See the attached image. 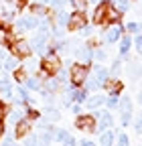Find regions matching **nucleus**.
<instances>
[{
  "instance_id": "6",
  "label": "nucleus",
  "mask_w": 142,
  "mask_h": 146,
  "mask_svg": "<svg viewBox=\"0 0 142 146\" xmlns=\"http://www.w3.org/2000/svg\"><path fill=\"white\" fill-rule=\"evenodd\" d=\"M120 35H122V27H120L118 23H114L112 27L106 29V33H104V41H106V43H114V41L120 39Z\"/></svg>"
},
{
  "instance_id": "11",
  "label": "nucleus",
  "mask_w": 142,
  "mask_h": 146,
  "mask_svg": "<svg viewBox=\"0 0 142 146\" xmlns=\"http://www.w3.org/2000/svg\"><path fill=\"white\" fill-rule=\"evenodd\" d=\"M69 98H71V102H75V104H81V102H85L87 98H85V91L83 89H71L69 91Z\"/></svg>"
},
{
  "instance_id": "50",
  "label": "nucleus",
  "mask_w": 142,
  "mask_h": 146,
  "mask_svg": "<svg viewBox=\"0 0 142 146\" xmlns=\"http://www.w3.org/2000/svg\"><path fill=\"white\" fill-rule=\"evenodd\" d=\"M4 116H6V108H4V106H0V120H2Z\"/></svg>"
},
{
  "instance_id": "25",
  "label": "nucleus",
  "mask_w": 142,
  "mask_h": 146,
  "mask_svg": "<svg viewBox=\"0 0 142 146\" xmlns=\"http://www.w3.org/2000/svg\"><path fill=\"white\" fill-rule=\"evenodd\" d=\"M16 96H19V100H21L23 104H29V100H31L29 91H27L25 87H19V89H16Z\"/></svg>"
},
{
  "instance_id": "28",
  "label": "nucleus",
  "mask_w": 142,
  "mask_h": 146,
  "mask_svg": "<svg viewBox=\"0 0 142 146\" xmlns=\"http://www.w3.org/2000/svg\"><path fill=\"white\" fill-rule=\"evenodd\" d=\"M14 79L21 81V83H25V81H27V73H25V69H16V71H14Z\"/></svg>"
},
{
  "instance_id": "10",
  "label": "nucleus",
  "mask_w": 142,
  "mask_h": 146,
  "mask_svg": "<svg viewBox=\"0 0 142 146\" xmlns=\"http://www.w3.org/2000/svg\"><path fill=\"white\" fill-rule=\"evenodd\" d=\"M102 85H104L106 89H108V91H110L112 96H116L118 91L122 89V81H120V79H108V81H104Z\"/></svg>"
},
{
  "instance_id": "31",
  "label": "nucleus",
  "mask_w": 142,
  "mask_h": 146,
  "mask_svg": "<svg viewBox=\"0 0 142 146\" xmlns=\"http://www.w3.org/2000/svg\"><path fill=\"white\" fill-rule=\"evenodd\" d=\"M57 23H59V25H69V14L61 10V12L57 14Z\"/></svg>"
},
{
  "instance_id": "42",
  "label": "nucleus",
  "mask_w": 142,
  "mask_h": 146,
  "mask_svg": "<svg viewBox=\"0 0 142 146\" xmlns=\"http://www.w3.org/2000/svg\"><path fill=\"white\" fill-rule=\"evenodd\" d=\"M94 57H96V59H100V61H104V59H106V51H102V49H98V51L94 53Z\"/></svg>"
},
{
  "instance_id": "32",
  "label": "nucleus",
  "mask_w": 142,
  "mask_h": 146,
  "mask_svg": "<svg viewBox=\"0 0 142 146\" xmlns=\"http://www.w3.org/2000/svg\"><path fill=\"white\" fill-rule=\"evenodd\" d=\"M12 10H2V12H0V18H2V21L4 23H12Z\"/></svg>"
},
{
  "instance_id": "7",
  "label": "nucleus",
  "mask_w": 142,
  "mask_h": 146,
  "mask_svg": "<svg viewBox=\"0 0 142 146\" xmlns=\"http://www.w3.org/2000/svg\"><path fill=\"white\" fill-rule=\"evenodd\" d=\"M85 27V14L83 12H73L69 14V29L75 31V29H83Z\"/></svg>"
},
{
  "instance_id": "57",
  "label": "nucleus",
  "mask_w": 142,
  "mask_h": 146,
  "mask_svg": "<svg viewBox=\"0 0 142 146\" xmlns=\"http://www.w3.org/2000/svg\"><path fill=\"white\" fill-rule=\"evenodd\" d=\"M21 2H23V0H21Z\"/></svg>"
},
{
  "instance_id": "39",
  "label": "nucleus",
  "mask_w": 142,
  "mask_h": 146,
  "mask_svg": "<svg viewBox=\"0 0 142 146\" xmlns=\"http://www.w3.org/2000/svg\"><path fill=\"white\" fill-rule=\"evenodd\" d=\"M10 120H12V122H16V124H19V122L23 120V112H12V114H10Z\"/></svg>"
},
{
  "instance_id": "55",
  "label": "nucleus",
  "mask_w": 142,
  "mask_h": 146,
  "mask_svg": "<svg viewBox=\"0 0 142 146\" xmlns=\"http://www.w3.org/2000/svg\"><path fill=\"white\" fill-rule=\"evenodd\" d=\"M45 2H49V0H37V4H45Z\"/></svg>"
},
{
  "instance_id": "4",
  "label": "nucleus",
  "mask_w": 142,
  "mask_h": 146,
  "mask_svg": "<svg viewBox=\"0 0 142 146\" xmlns=\"http://www.w3.org/2000/svg\"><path fill=\"white\" fill-rule=\"evenodd\" d=\"M10 49H12V53H14V57H29L31 51H33V49H31V43H29V41H23V39H21V41H14Z\"/></svg>"
},
{
  "instance_id": "46",
  "label": "nucleus",
  "mask_w": 142,
  "mask_h": 146,
  "mask_svg": "<svg viewBox=\"0 0 142 146\" xmlns=\"http://www.w3.org/2000/svg\"><path fill=\"white\" fill-rule=\"evenodd\" d=\"M120 65H122V61L118 59V61H114V65H112V73H118L120 71Z\"/></svg>"
},
{
  "instance_id": "40",
  "label": "nucleus",
  "mask_w": 142,
  "mask_h": 146,
  "mask_svg": "<svg viewBox=\"0 0 142 146\" xmlns=\"http://www.w3.org/2000/svg\"><path fill=\"white\" fill-rule=\"evenodd\" d=\"M126 29H128V31H130V33H138V31H140V29H142V25H136V23H130V25H128V27H126Z\"/></svg>"
},
{
  "instance_id": "56",
  "label": "nucleus",
  "mask_w": 142,
  "mask_h": 146,
  "mask_svg": "<svg viewBox=\"0 0 142 146\" xmlns=\"http://www.w3.org/2000/svg\"><path fill=\"white\" fill-rule=\"evenodd\" d=\"M92 4H100V0H92Z\"/></svg>"
},
{
  "instance_id": "36",
  "label": "nucleus",
  "mask_w": 142,
  "mask_h": 146,
  "mask_svg": "<svg viewBox=\"0 0 142 146\" xmlns=\"http://www.w3.org/2000/svg\"><path fill=\"white\" fill-rule=\"evenodd\" d=\"M120 120H122L124 126H128V124L132 122V112H122V118H120Z\"/></svg>"
},
{
  "instance_id": "34",
  "label": "nucleus",
  "mask_w": 142,
  "mask_h": 146,
  "mask_svg": "<svg viewBox=\"0 0 142 146\" xmlns=\"http://www.w3.org/2000/svg\"><path fill=\"white\" fill-rule=\"evenodd\" d=\"M118 146H130V138L126 134H118Z\"/></svg>"
},
{
  "instance_id": "41",
  "label": "nucleus",
  "mask_w": 142,
  "mask_h": 146,
  "mask_svg": "<svg viewBox=\"0 0 142 146\" xmlns=\"http://www.w3.org/2000/svg\"><path fill=\"white\" fill-rule=\"evenodd\" d=\"M27 114H29V118H31V120H37L41 112H37V110H35V108H31V110H29V112H27Z\"/></svg>"
},
{
  "instance_id": "13",
  "label": "nucleus",
  "mask_w": 142,
  "mask_h": 146,
  "mask_svg": "<svg viewBox=\"0 0 142 146\" xmlns=\"http://www.w3.org/2000/svg\"><path fill=\"white\" fill-rule=\"evenodd\" d=\"M106 8H108V6H106V4H100L98 8H96V12H94V23H104L106 21Z\"/></svg>"
},
{
  "instance_id": "19",
  "label": "nucleus",
  "mask_w": 142,
  "mask_h": 146,
  "mask_svg": "<svg viewBox=\"0 0 142 146\" xmlns=\"http://www.w3.org/2000/svg\"><path fill=\"white\" fill-rule=\"evenodd\" d=\"M69 2L75 12H85V8H87V0H69Z\"/></svg>"
},
{
  "instance_id": "52",
  "label": "nucleus",
  "mask_w": 142,
  "mask_h": 146,
  "mask_svg": "<svg viewBox=\"0 0 142 146\" xmlns=\"http://www.w3.org/2000/svg\"><path fill=\"white\" fill-rule=\"evenodd\" d=\"M2 134H4V124H2V120H0V138H2Z\"/></svg>"
},
{
  "instance_id": "29",
  "label": "nucleus",
  "mask_w": 142,
  "mask_h": 146,
  "mask_svg": "<svg viewBox=\"0 0 142 146\" xmlns=\"http://www.w3.org/2000/svg\"><path fill=\"white\" fill-rule=\"evenodd\" d=\"M45 114H47V120H51V122H55V120L59 118V112H57L55 108H49V110H47Z\"/></svg>"
},
{
  "instance_id": "26",
  "label": "nucleus",
  "mask_w": 142,
  "mask_h": 146,
  "mask_svg": "<svg viewBox=\"0 0 142 146\" xmlns=\"http://www.w3.org/2000/svg\"><path fill=\"white\" fill-rule=\"evenodd\" d=\"M53 138H55L57 142H61V144H63V142L69 138V132H67V130H57L55 134H53Z\"/></svg>"
},
{
  "instance_id": "21",
  "label": "nucleus",
  "mask_w": 142,
  "mask_h": 146,
  "mask_svg": "<svg viewBox=\"0 0 142 146\" xmlns=\"http://www.w3.org/2000/svg\"><path fill=\"white\" fill-rule=\"evenodd\" d=\"M118 106H120L122 112H132V102H130V98H128V96H124V98L118 102Z\"/></svg>"
},
{
  "instance_id": "51",
  "label": "nucleus",
  "mask_w": 142,
  "mask_h": 146,
  "mask_svg": "<svg viewBox=\"0 0 142 146\" xmlns=\"http://www.w3.org/2000/svg\"><path fill=\"white\" fill-rule=\"evenodd\" d=\"M81 146H96L92 140H81Z\"/></svg>"
},
{
  "instance_id": "5",
  "label": "nucleus",
  "mask_w": 142,
  "mask_h": 146,
  "mask_svg": "<svg viewBox=\"0 0 142 146\" xmlns=\"http://www.w3.org/2000/svg\"><path fill=\"white\" fill-rule=\"evenodd\" d=\"M39 27V21L35 16H23L19 25H16V31L19 33H25V31H31V29H37Z\"/></svg>"
},
{
  "instance_id": "9",
  "label": "nucleus",
  "mask_w": 142,
  "mask_h": 146,
  "mask_svg": "<svg viewBox=\"0 0 142 146\" xmlns=\"http://www.w3.org/2000/svg\"><path fill=\"white\" fill-rule=\"evenodd\" d=\"M75 57L79 61H83V63H90L94 59V51H92V47H81V49L75 51Z\"/></svg>"
},
{
  "instance_id": "35",
  "label": "nucleus",
  "mask_w": 142,
  "mask_h": 146,
  "mask_svg": "<svg viewBox=\"0 0 142 146\" xmlns=\"http://www.w3.org/2000/svg\"><path fill=\"white\" fill-rule=\"evenodd\" d=\"M23 146H39V138L37 136H29V138H25Z\"/></svg>"
},
{
  "instance_id": "1",
  "label": "nucleus",
  "mask_w": 142,
  "mask_h": 146,
  "mask_svg": "<svg viewBox=\"0 0 142 146\" xmlns=\"http://www.w3.org/2000/svg\"><path fill=\"white\" fill-rule=\"evenodd\" d=\"M87 75H90V69H87L85 65H73L71 67V83H73V87L85 83Z\"/></svg>"
},
{
  "instance_id": "8",
  "label": "nucleus",
  "mask_w": 142,
  "mask_h": 146,
  "mask_svg": "<svg viewBox=\"0 0 142 146\" xmlns=\"http://www.w3.org/2000/svg\"><path fill=\"white\" fill-rule=\"evenodd\" d=\"M100 130L98 132H106V130H110V128H112V124H114V120H112V116L108 114V112H100Z\"/></svg>"
},
{
  "instance_id": "14",
  "label": "nucleus",
  "mask_w": 142,
  "mask_h": 146,
  "mask_svg": "<svg viewBox=\"0 0 142 146\" xmlns=\"http://www.w3.org/2000/svg\"><path fill=\"white\" fill-rule=\"evenodd\" d=\"M106 18H108L110 23H118L120 21V10L114 8V6H108L106 8Z\"/></svg>"
},
{
  "instance_id": "16",
  "label": "nucleus",
  "mask_w": 142,
  "mask_h": 146,
  "mask_svg": "<svg viewBox=\"0 0 142 146\" xmlns=\"http://www.w3.org/2000/svg\"><path fill=\"white\" fill-rule=\"evenodd\" d=\"M31 130V124L29 120H21L19 124H16V136H27V132Z\"/></svg>"
},
{
  "instance_id": "44",
  "label": "nucleus",
  "mask_w": 142,
  "mask_h": 146,
  "mask_svg": "<svg viewBox=\"0 0 142 146\" xmlns=\"http://www.w3.org/2000/svg\"><path fill=\"white\" fill-rule=\"evenodd\" d=\"M108 106H110V108H116V106H118V98H116V96H110V98H108Z\"/></svg>"
},
{
  "instance_id": "22",
  "label": "nucleus",
  "mask_w": 142,
  "mask_h": 146,
  "mask_svg": "<svg viewBox=\"0 0 142 146\" xmlns=\"http://www.w3.org/2000/svg\"><path fill=\"white\" fill-rule=\"evenodd\" d=\"M53 140H55V138H53L51 130H45V134H43V136L39 138V144H41V146H49V144H51Z\"/></svg>"
},
{
  "instance_id": "23",
  "label": "nucleus",
  "mask_w": 142,
  "mask_h": 146,
  "mask_svg": "<svg viewBox=\"0 0 142 146\" xmlns=\"http://www.w3.org/2000/svg\"><path fill=\"white\" fill-rule=\"evenodd\" d=\"M27 89H41V83H39V77H27Z\"/></svg>"
},
{
  "instance_id": "53",
  "label": "nucleus",
  "mask_w": 142,
  "mask_h": 146,
  "mask_svg": "<svg viewBox=\"0 0 142 146\" xmlns=\"http://www.w3.org/2000/svg\"><path fill=\"white\" fill-rule=\"evenodd\" d=\"M79 112H81V108H79V106L75 104V106H73V114H79Z\"/></svg>"
},
{
  "instance_id": "3",
  "label": "nucleus",
  "mask_w": 142,
  "mask_h": 146,
  "mask_svg": "<svg viewBox=\"0 0 142 146\" xmlns=\"http://www.w3.org/2000/svg\"><path fill=\"white\" fill-rule=\"evenodd\" d=\"M75 126L81 132H96V118L94 116H79L75 120Z\"/></svg>"
},
{
  "instance_id": "37",
  "label": "nucleus",
  "mask_w": 142,
  "mask_h": 146,
  "mask_svg": "<svg viewBox=\"0 0 142 146\" xmlns=\"http://www.w3.org/2000/svg\"><path fill=\"white\" fill-rule=\"evenodd\" d=\"M57 87H59V81H51V79H49V81H47V85H45V89H47V91H51V94H53V91H55Z\"/></svg>"
},
{
  "instance_id": "20",
  "label": "nucleus",
  "mask_w": 142,
  "mask_h": 146,
  "mask_svg": "<svg viewBox=\"0 0 142 146\" xmlns=\"http://www.w3.org/2000/svg\"><path fill=\"white\" fill-rule=\"evenodd\" d=\"M85 104H87V108H90V110H98V108L104 104V98H100V96H94V98H90V100H87Z\"/></svg>"
},
{
  "instance_id": "30",
  "label": "nucleus",
  "mask_w": 142,
  "mask_h": 146,
  "mask_svg": "<svg viewBox=\"0 0 142 146\" xmlns=\"http://www.w3.org/2000/svg\"><path fill=\"white\" fill-rule=\"evenodd\" d=\"M33 12L37 14V16H45L47 14V8H45V4H35L33 6Z\"/></svg>"
},
{
  "instance_id": "43",
  "label": "nucleus",
  "mask_w": 142,
  "mask_h": 146,
  "mask_svg": "<svg viewBox=\"0 0 142 146\" xmlns=\"http://www.w3.org/2000/svg\"><path fill=\"white\" fill-rule=\"evenodd\" d=\"M134 45H136V51L142 55V36H136V41H134Z\"/></svg>"
},
{
  "instance_id": "47",
  "label": "nucleus",
  "mask_w": 142,
  "mask_h": 146,
  "mask_svg": "<svg viewBox=\"0 0 142 146\" xmlns=\"http://www.w3.org/2000/svg\"><path fill=\"white\" fill-rule=\"evenodd\" d=\"M63 146H75V138H71V136H69V138L63 142Z\"/></svg>"
},
{
  "instance_id": "18",
  "label": "nucleus",
  "mask_w": 142,
  "mask_h": 146,
  "mask_svg": "<svg viewBox=\"0 0 142 146\" xmlns=\"http://www.w3.org/2000/svg\"><path fill=\"white\" fill-rule=\"evenodd\" d=\"M4 69L6 71H16L19 69V59L16 57H6L4 59Z\"/></svg>"
},
{
  "instance_id": "2",
  "label": "nucleus",
  "mask_w": 142,
  "mask_h": 146,
  "mask_svg": "<svg viewBox=\"0 0 142 146\" xmlns=\"http://www.w3.org/2000/svg\"><path fill=\"white\" fill-rule=\"evenodd\" d=\"M43 69L47 71V73H57L59 69H61V61H59V57H57V53H47L45 57H43Z\"/></svg>"
},
{
  "instance_id": "54",
  "label": "nucleus",
  "mask_w": 142,
  "mask_h": 146,
  "mask_svg": "<svg viewBox=\"0 0 142 146\" xmlns=\"http://www.w3.org/2000/svg\"><path fill=\"white\" fill-rule=\"evenodd\" d=\"M138 104H140V106H142V89H140V91H138Z\"/></svg>"
},
{
  "instance_id": "49",
  "label": "nucleus",
  "mask_w": 142,
  "mask_h": 146,
  "mask_svg": "<svg viewBox=\"0 0 142 146\" xmlns=\"http://www.w3.org/2000/svg\"><path fill=\"white\" fill-rule=\"evenodd\" d=\"M2 146H14V140H12V138H6V140H4V144H2Z\"/></svg>"
},
{
  "instance_id": "27",
  "label": "nucleus",
  "mask_w": 142,
  "mask_h": 146,
  "mask_svg": "<svg viewBox=\"0 0 142 146\" xmlns=\"http://www.w3.org/2000/svg\"><path fill=\"white\" fill-rule=\"evenodd\" d=\"M85 85H87V89H98V87H102V83L96 79V77H92V79H85Z\"/></svg>"
},
{
  "instance_id": "15",
  "label": "nucleus",
  "mask_w": 142,
  "mask_h": 146,
  "mask_svg": "<svg viewBox=\"0 0 142 146\" xmlns=\"http://www.w3.org/2000/svg\"><path fill=\"white\" fill-rule=\"evenodd\" d=\"M128 75H130L132 79L142 77V65H138V63H130V67H128Z\"/></svg>"
},
{
  "instance_id": "12",
  "label": "nucleus",
  "mask_w": 142,
  "mask_h": 146,
  "mask_svg": "<svg viewBox=\"0 0 142 146\" xmlns=\"http://www.w3.org/2000/svg\"><path fill=\"white\" fill-rule=\"evenodd\" d=\"M112 144H114V132H112V130L102 132V136H100V146H112Z\"/></svg>"
},
{
  "instance_id": "24",
  "label": "nucleus",
  "mask_w": 142,
  "mask_h": 146,
  "mask_svg": "<svg viewBox=\"0 0 142 146\" xmlns=\"http://www.w3.org/2000/svg\"><path fill=\"white\" fill-rule=\"evenodd\" d=\"M130 45H132V41L128 39V36H124V39H122V45H120V55H122V57L130 51Z\"/></svg>"
},
{
  "instance_id": "45",
  "label": "nucleus",
  "mask_w": 142,
  "mask_h": 146,
  "mask_svg": "<svg viewBox=\"0 0 142 146\" xmlns=\"http://www.w3.org/2000/svg\"><path fill=\"white\" fill-rule=\"evenodd\" d=\"M134 128H136V132H138V134H142V116H140V118L136 120V124H134Z\"/></svg>"
},
{
  "instance_id": "33",
  "label": "nucleus",
  "mask_w": 142,
  "mask_h": 146,
  "mask_svg": "<svg viewBox=\"0 0 142 146\" xmlns=\"http://www.w3.org/2000/svg\"><path fill=\"white\" fill-rule=\"evenodd\" d=\"M114 2H116V8L118 10H126L130 6V0H114Z\"/></svg>"
},
{
  "instance_id": "48",
  "label": "nucleus",
  "mask_w": 142,
  "mask_h": 146,
  "mask_svg": "<svg viewBox=\"0 0 142 146\" xmlns=\"http://www.w3.org/2000/svg\"><path fill=\"white\" fill-rule=\"evenodd\" d=\"M81 31H83V33H81L83 36H90V35H92V29H90V27H83Z\"/></svg>"
},
{
  "instance_id": "17",
  "label": "nucleus",
  "mask_w": 142,
  "mask_h": 146,
  "mask_svg": "<svg viewBox=\"0 0 142 146\" xmlns=\"http://www.w3.org/2000/svg\"><path fill=\"white\" fill-rule=\"evenodd\" d=\"M96 79H98L100 83L108 81V69L102 67V65H98V67H96Z\"/></svg>"
},
{
  "instance_id": "38",
  "label": "nucleus",
  "mask_w": 142,
  "mask_h": 146,
  "mask_svg": "<svg viewBox=\"0 0 142 146\" xmlns=\"http://www.w3.org/2000/svg\"><path fill=\"white\" fill-rule=\"evenodd\" d=\"M57 73H59V77H57V81H59V83H67V79H69V75H67V71H61V69H59Z\"/></svg>"
}]
</instances>
